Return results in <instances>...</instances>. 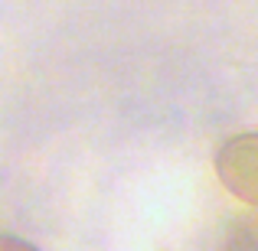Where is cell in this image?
I'll return each instance as SVG.
<instances>
[{
  "label": "cell",
  "mask_w": 258,
  "mask_h": 251,
  "mask_svg": "<svg viewBox=\"0 0 258 251\" xmlns=\"http://www.w3.org/2000/svg\"><path fill=\"white\" fill-rule=\"evenodd\" d=\"M216 251H258V212L232 215L216 238Z\"/></svg>",
  "instance_id": "cell-2"
},
{
  "label": "cell",
  "mask_w": 258,
  "mask_h": 251,
  "mask_svg": "<svg viewBox=\"0 0 258 251\" xmlns=\"http://www.w3.org/2000/svg\"><path fill=\"white\" fill-rule=\"evenodd\" d=\"M0 251H39V248L17 238V235H0Z\"/></svg>",
  "instance_id": "cell-3"
},
{
  "label": "cell",
  "mask_w": 258,
  "mask_h": 251,
  "mask_svg": "<svg viewBox=\"0 0 258 251\" xmlns=\"http://www.w3.org/2000/svg\"><path fill=\"white\" fill-rule=\"evenodd\" d=\"M216 173L232 196L258 209V134H239L226 140L216 153Z\"/></svg>",
  "instance_id": "cell-1"
}]
</instances>
